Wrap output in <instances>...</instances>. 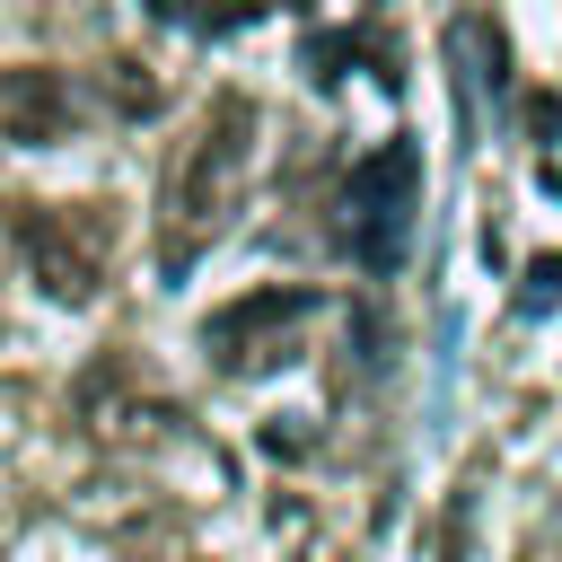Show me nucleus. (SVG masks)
Listing matches in <instances>:
<instances>
[{"label": "nucleus", "mask_w": 562, "mask_h": 562, "mask_svg": "<svg viewBox=\"0 0 562 562\" xmlns=\"http://www.w3.org/2000/svg\"><path fill=\"white\" fill-rule=\"evenodd\" d=\"M246 176H255V105L237 88H220L193 149H184V167H176V184H167V272L193 263L246 211Z\"/></svg>", "instance_id": "1"}, {"label": "nucleus", "mask_w": 562, "mask_h": 562, "mask_svg": "<svg viewBox=\"0 0 562 562\" xmlns=\"http://www.w3.org/2000/svg\"><path fill=\"white\" fill-rule=\"evenodd\" d=\"M413 211H422V158L413 140H386L351 167L342 184V246L360 272H395L404 246H413Z\"/></svg>", "instance_id": "2"}, {"label": "nucleus", "mask_w": 562, "mask_h": 562, "mask_svg": "<svg viewBox=\"0 0 562 562\" xmlns=\"http://www.w3.org/2000/svg\"><path fill=\"white\" fill-rule=\"evenodd\" d=\"M325 299H316V281H272V290H246V299H228L211 325H202V351H211V369L220 378H263V369H281L290 351H299V334H307V316H316Z\"/></svg>", "instance_id": "3"}, {"label": "nucleus", "mask_w": 562, "mask_h": 562, "mask_svg": "<svg viewBox=\"0 0 562 562\" xmlns=\"http://www.w3.org/2000/svg\"><path fill=\"white\" fill-rule=\"evenodd\" d=\"M9 237H18L26 272L44 281V299L79 307V299L97 290V228H88L79 211H61V202H26V211L9 220Z\"/></svg>", "instance_id": "4"}, {"label": "nucleus", "mask_w": 562, "mask_h": 562, "mask_svg": "<svg viewBox=\"0 0 562 562\" xmlns=\"http://www.w3.org/2000/svg\"><path fill=\"white\" fill-rule=\"evenodd\" d=\"M70 132V79L61 70H0V140L35 149Z\"/></svg>", "instance_id": "5"}, {"label": "nucleus", "mask_w": 562, "mask_h": 562, "mask_svg": "<svg viewBox=\"0 0 562 562\" xmlns=\"http://www.w3.org/2000/svg\"><path fill=\"white\" fill-rule=\"evenodd\" d=\"M553 299H562V255H536L518 281V316H553Z\"/></svg>", "instance_id": "6"}, {"label": "nucleus", "mask_w": 562, "mask_h": 562, "mask_svg": "<svg viewBox=\"0 0 562 562\" xmlns=\"http://www.w3.org/2000/svg\"><path fill=\"white\" fill-rule=\"evenodd\" d=\"M360 53V35L351 26H334V35H307V79H342V61Z\"/></svg>", "instance_id": "7"}, {"label": "nucleus", "mask_w": 562, "mask_h": 562, "mask_svg": "<svg viewBox=\"0 0 562 562\" xmlns=\"http://www.w3.org/2000/svg\"><path fill=\"white\" fill-rule=\"evenodd\" d=\"M105 79H114V105H123V114H158V79H149L140 61H114Z\"/></svg>", "instance_id": "8"}, {"label": "nucleus", "mask_w": 562, "mask_h": 562, "mask_svg": "<svg viewBox=\"0 0 562 562\" xmlns=\"http://www.w3.org/2000/svg\"><path fill=\"white\" fill-rule=\"evenodd\" d=\"M527 123L553 140V132H562V97H553V88H536V97H527Z\"/></svg>", "instance_id": "9"}]
</instances>
